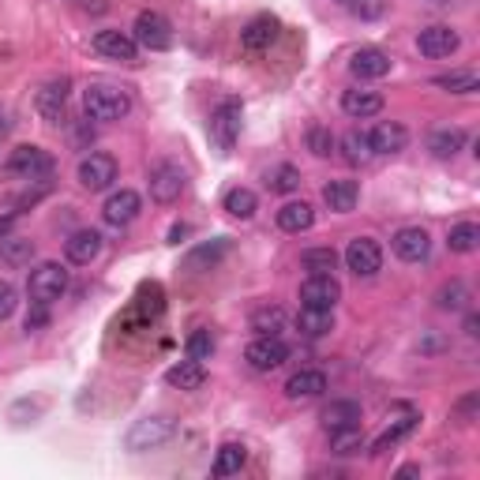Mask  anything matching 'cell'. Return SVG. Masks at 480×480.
<instances>
[{"instance_id":"cell-1","label":"cell","mask_w":480,"mask_h":480,"mask_svg":"<svg viewBox=\"0 0 480 480\" xmlns=\"http://www.w3.org/2000/svg\"><path fill=\"white\" fill-rule=\"evenodd\" d=\"M83 113L87 120H98V124H113L124 120L132 113V90L120 87V83H90L83 90Z\"/></svg>"},{"instance_id":"cell-2","label":"cell","mask_w":480,"mask_h":480,"mask_svg":"<svg viewBox=\"0 0 480 480\" xmlns=\"http://www.w3.org/2000/svg\"><path fill=\"white\" fill-rule=\"evenodd\" d=\"M64 290H68V270H64L60 263H38L35 270H30V278H27V293L38 304L60 300Z\"/></svg>"},{"instance_id":"cell-3","label":"cell","mask_w":480,"mask_h":480,"mask_svg":"<svg viewBox=\"0 0 480 480\" xmlns=\"http://www.w3.org/2000/svg\"><path fill=\"white\" fill-rule=\"evenodd\" d=\"M132 38H135V45H143V50H151V53L173 50V27H169L166 15H158V12H139L135 15Z\"/></svg>"},{"instance_id":"cell-4","label":"cell","mask_w":480,"mask_h":480,"mask_svg":"<svg viewBox=\"0 0 480 480\" xmlns=\"http://www.w3.org/2000/svg\"><path fill=\"white\" fill-rule=\"evenodd\" d=\"M173 431H177V428H173L169 417H143V421L132 424V431H128V451H135V454L158 451L162 443L173 439Z\"/></svg>"},{"instance_id":"cell-5","label":"cell","mask_w":480,"mask_h":480,"mask_svg":"<svg viewBox=\"0 0 480 480\" xmlns=\"http://www.w3.org/2000/svg\"><path fill=\"white\" fill-rule=\"evenodd\" d=\"M244 360L252 372H275V368L290 360V345H285L278 334H259V338L244 349Z\"/></svg>"},{"instance_id":"cell-6","label":"cell","mask_w":480,"mask_h":480,"mask_svg":"<svg viewBox=\"0 0 480 480\" xmlns=\"http://www.w3.org/2000/svg\"><path fill=\"white\" fill-rule=\"evenodd\" d=\"M240 102L236 98H221L218 109H214V117H211V139H214V147L221 154H229L233 151V143L240 135Z\"/></svg>"},{"instance_id":"cell-7","label":"cell","mask_w":480,"mask_h":480,"mask_svg":"<svg viewBox=\"0 0 480 480\" xmlns=\"http://www.w3.org/2000/svg\"><path fill=\"white\" fill-rule=\"evenodd\" d=\"M345 267L353 270L357 278H375L379 270H383V248H379V240L353 236L345 244Z\"/></svg>"},{"instance_id":"cell-8","label":"cell","mask_w":480,"mask_h":480,"mask_svg":"<svg viewBox=\"0 0 480 480\" xmlns=\"http://www.w3.org/2000/svg\"><path fill=\"white\" fill-rule=\"evenodd\" d=\"M184 184H188L184 169H181V166H173V162H158V166L151 169V181H147L151 199H154V203H162V206L177 203V199L184 196Z\"/></svg>"},{"instance_id":"cell-9","label":"cell","mask_w":480,"mask_h":480,"mask_svg":"<svg viewBox=\"0 0 480 480\" xmlns=\"http://www.w3.org/2000/svg\"><path fill=\"white\" fill-rule=\"evenodd\" d=\"M8 173L12 177H23V181L50 177L53 173V154L42 151V147H15L8 154Z\"/></svg>"},{"instance_id":"cell-10","label":"cell","mask_w":480,"mask_h":480,"mask_svg":"<svg viewBox=\"0 0 480 480\" xmlns=\"http://www.w3.org/2000/svg\"><path fill=\"white\" fill-rule=\"evenodd\" d=\"M117 181V158L113 154H102V151H90L83 162H79V184L87 191H105L113 188Z\"/></svg>"},{"instance_id":"cell-11","label":"cell","mask_w":480,"mask_h":480,"mask_svg":"<svg viewBox=\"0 0 480 480\" xmlns=\"http://www.w3.org/2000/svg\"><path fill=\"white\" fill-rule=\"evenodd\" d=\"M139 214H143V199H139V191H132V188L113 191V196L105 199V206H102L105 226H113V229L132 226V221H135Z\"/></svg>"},{"instance_id":"cell-12","label":"cell","mask_w":480,"mask_h":480,"mask_svg":"<svg viewBox=\"0 0 480 480\" xmlns=\"http://www.w3.org/2000/svg\"><path fill=\"white\" fill-rule=\"evenodd\" d=\"M391 248L402 263H424L431 255V236H428L424 226H406L391 236Z\"/></svg>"},{"instance_id":"cell-13","label":"cell","mask_w":480,"mask_h":480,"mask_svg":"<svg viewBox=\"0 0 480 480\" xmlns=\"http://www.w3.org/2000/svg\"><path fill=\"white\" fill-rule=\"evenodd\" d=\"M342 300V282L334 275H308L300 285V304L304 308H334Z\"/></svg>"},{"instance_id":"cell-14","label":"cell","mask_w":480,"mask_h":480,"mask_svg":"<svg viewBox=\"0 0 480 480\" xmlns=\"http://www.w3.org/2000/svg\"><path fill=\"white\" fill-rule=\"evenodd\" d=\"M458 45H461V35H458L454 27H446V23L424 27L421 35H417V50H421V57H431V60L458 53Z\"/></svg>"},{"instance_id":"cell-15","label":"cell","mask_w":480,"mask_h":480,"mask_svg":"<svg viewBox=\"0 0 480 480\" xmlns=\"http://www.w3.org/2000/svg\"><path fill=\"white\" fill-rule=\"evenodd\" d=\"M368 143H372V154H402L409 147V128L402 120H379L368 132Z\"/></svg>"},{"instance_id":"cell-16","label":"cell","mask_w":480,"mask_h":480,"mask_svg":"<svg viewBox=\"0 0 480 480\" xmlns=\"http://www.w3.org/2000/svg\"><path fill=\"white\" fill-rule=\"evenodd\" d=\"M94 53L120 60V64H135L139 45L132 35H124V30H98V35H94Z\"/></svg>"},{"instance_id":"cell-17","label":"cell","mask_w":480,"mask_h":480,"mask_svg":"<svg viewBox=\"0 0 480 480\" xmlns=\"http://www.w3.org/2000/svg\"><path fill=\"white\" fill-rule=\"evenodd\" d=\"M64 255L75 267H90L102 255V233L98 229H75L68 240H64Z\"/></svg>"},{"instance_id":"cell-18","label":"cell","mask_w":480,"mask_h":480,"mask_svg":"<svg viewBox=\"0 0 480 480\" xmlns=\"http://www.w3.org/2000/svg\"><path fill=\"white\" fill-rule=\"evenodd\" d=\"M327 394V375L319 372V368H300L285 379V398L290 402H308V398H319Z\"/></svg>"},{"instance_id":"cell-19","label":"cell","mask_w":480,"mask_h":480,"mask_svg":"<svg viewBox=\"0 0 480 480\" xmlns=\"http://www.w3.org/2000/svg\"><path fill=\"white\" fill-rule=\"evenodd\" d=\"M342 109H345V117H353V120H372V117L383 113V94L353 87V90L342 94Z\"/></svg>"},{"instance_id":"cell-20","label":"cell","mask_w":480,"mask_h":480,"mask_svg":"<svg viewBox=\"0 0 480 480\" xmlns=\"http://www.w3.org/2000/svg\"><path fill=\"white\" fill-rule=\"evenodd\" d=\"M64 102H68V83H64V79H53V83H45L35 94V109L42 113L45 124H57L64 117Z\"/></svg>"},{"instance_id":"cell-21","label":"cell","mask_w":480,"mask_h":480,"mask_svg":"<svg viewBox=\"0 0 480 480\" xmlns=\"http://www.w3.org/2000/svg\"><path fill=\"white\" fill-rule=\"evenodd\" d=\"M275 38H278V19L275 15H259V19H252L244 30H240V45H244L248 53L270 50V42Z\"/></svg>"},{"instance_id":"cell-22","label":"cell","mask_w":480,"mask_h":480,"mask_svg":"<svg viewBox=\"0 0 480 480\" xmlns=\"http://www.w3.org/2000/svg\"><path fill=\"white\" fill-rule=\"evenodd\" d=\"M315 226V206L304 199H290L278 211V229L282 233H308Z\"/></svg>"},{"instance_id":"cell-23","label":"cell","mask_w":480,"mask_h":480,"mask_svg":"<svg viewBox=\"0 0 480 480\" xmlns=\"http://www.w3.org/2000/svg\"><path fill=\"white\" fill-rule=\"evenodd\" d=\"M360 199V184L357 181H327L323 184V203L334 214H349Z\"/></svg>"},{"instance_id":"cell-24","label":"cell","mask_w":480,"mask_h":480,"mask_svg":"<svg viewBox=\"0 0 480 480\" xmlns=\"http://www.w3.org/2000/svg\"><path fill=\"white\" fill-rule=\"evenodd\" d=\"M349 72H353L357 79H383L391 72V57L383 50H357L353 57H349Z\"/></svg>"},{"instance_id":"cell-25","label":"cell","mask_w":480,"mask_h":480,"mask_svg":"<svg viewBox=\"0 0 480 480\" xmlns=\"http://www.w3.org/2000/svg\"><path fill=\"white\" fill-rule=\"evenodd\" d=\"M323 428L327 431H338V428H353L360 424V406L353 402V398H334L330 406H323Z\"/></svg>"},{"instance_id":"cell-26","label":"cell","mask_w":480,"mask_h":480,"mask_svg":"<svg viewBox=\"0 0 480 480\" xmlns=\"http://www.w3.org/2000/svg\"><path fill=\"white\" fill-rule=\"evenodd\" d=\"M166 383H169V387H177V391H199L203 383H206V368H203V360H191L188 357V360L169 368Z\"/></svg>"},{"instance_id":"cell-27","label":"cell","mask_w":480,"mask_h":480,"mask_svg":"<svg viewBox=\"0 0 480 480\" xmlns=\"http://www.w3.org/2000/svg\"><path fill=\"white\" fill-rule=\"evenodd\" d=\"M297 330L304 338H323V334L334 330V308H304L297 312Z\"/></svg>"},{"instance_id":"cell-28","label":"cell","mask_w":480,"mask_h":480,"mask_svg":"<svg viewBox=\"0 0 480 480\" xmlns=\"http://www.w3.org/2000/svg\"><path fill=\"white\" fill-rule=\"evenodd\" d=\"M35 240L30 236H4L0 240V263L12 267V270H19V267H30V259H35Z\"/></svg>"},{"instance_id":"cell-29","label":"cell","mask_w":480,"mask_h":480,"mask_svg":"<svg viewBox=\"0 0 480 480\" xmlns=\"http://www.w3.org/2000/svg\"><path fill=\"white\" fill-rule=\"evenodd\" d=\"M461 147H466V132L461 128H436V132L428 135V151L436 154V158H454Z\"/></svg>"},{"instance_id":"cell-30","label":"cell","mask_w":480,"mask_h":480,"mask_svg":"<svg viewBox=\"0 0 480 480\" xmlns=\"http://www.w3.org/2000/svg\"><path fill=\"white\" fill-rule=\"evenodd\" d=\"M290 327V315H285V308H278V304H263V308L252 312V330L255 334H278Z\"/></svg>"},{"instance_id":"cell-31","label":"cell","mask_w":480,"mask_h":480,"mask_svg":"<svg viewBox=\"0 0 480 480\" xmlns=\"http://www.w3.org/2000/svg\"><path fill=\"white\" fill-rule=\"evenodd\" d=\"M413 428H417V417H398V421H391V424L383 428L379 436L372 439V454H387L391 446H398V443H402V439L409 436Z\"/></svg>"},{"instance_id":"cell-32","label":"cell","mask_w":480,"mask_h":480,"mask_svg":"<svg viewBox=\"0 0 480 480\" xmlns=\"http://www.w3.org/2000/svg\"><path fill=\"white\" fill-rule=\"evenodd\" d=\"M226 252H229V240L218 236V240H211V244H199L196 252H191L188 259H184V267H188V270H211V267H218V259H221Z\"/></svg>"},{"instance_id":"cell-33","label":"cell","mask_w":480,"mask_h":480,"mask_svg":"<svg viewBox=\"0 0 480 480\" xmlns=\"http://www.w3.org/2000/svg\"><path fill=\"white\" fill-rule=\"evenodd\" d=\"M446 248L458 252V255H469L480 248V226L476 221H458V226H451V233H446Z\"/></svg>"},{"instance_id":"cell-34","label":"cell","mask_w":480,"mask_h":480,"mask_svg":"<svg viewBox=\"0 0 480 480\" xmlns=\"http://www.w3.org/2000/svg\"><path fill=\"white\" fill-rule=\"evenodd\" d=\"M244 461H248V451L240 443H226V446H218V458H214V476H236L240 469H244Z\"/></svg>"},{"instance_id":"cell-35","label":"cell","mask_w":480,"mask_h":480,"mask_svg":"<svg viewBox=\"0 0 480 480\" xmlns=\"http://www.w3.org/2000/svg\"><path fill=\"white\" fill-rule=\"evenodd\" d=\"M436 308L439 312H466L469 308V285L466 282H446L443 290L436 293Z\"/></svg>"},{"instance_id":"cell-36","label":"cell","mask_w":480,"mask_h":480,"mask_svg":"<svg viewBox=\"0 0 480 480\" xmlns=\"http://www.w3.org/2000/svg\"><path fill=\"white\" fill-rule=\"evenodd\" d=\"M360 451H364V431H360V424L330 431V454L349 458V454H360Z\"/></svg>"},{"instance_id":"cell-37","label":"cell","mask_w":480,"mask_h":480,"mask_svg":"<svg viewBox=\"0 0 480 480\" xmlns=\"http://www.w3.org/2000/svg\"><path fill=\"white\" fill-rule=\"evenodd\" d=\"M226 211L240 221H248L255 211H259V196H255L252 188H229L226 191Z\"/></svg>"},{"instance_id":"cell-38","label":"cell","mask_w":480,"mask_h":480,"mask_svg":"<svg viewBox=\"0 0 480 480\" xmlns=\"http://www.w3.org/2000/svg\"><path fill=\"white\" fill-rule=\"evenodd\" d=\"M300 267L308 270V275H334L338 252L334 248H308V252H300Z\"/></svg>"},{"instance_id":"cell-39","label":"cell","mask_w":480,"mask_h":480,"mask_svg":"<svg viewBox=\"0 0 480 480\" xmlns=\"http://www.w3.org/2000/svg\"><path fill=\"white\" fill-rule=\"evenodd\" d=\"M436 87L451 90V94H473V90H480V75H476L473 68H458V72H451V75H439Z\"/></svg>"},{"instance_id":"cell-40","label":"cell","mask_w":480,"mask_h":480,"mask_svg":"<svg viewBox=\"0 0 480 480\" xmlns=\"http://www.w3.org/2000/svg\"><path fill=\"white\" fill-rule=\"evenodd\" d=\"M342 151H345V162L349 166H368L372 162V143H368V135H360V132H349L345 139H342Z\"/></svg>"},{"instance_id":"cell-41","label":"cell","mask_w":480,"mask_h":480,"mask_svg":"<svg viewBox=\"0 0 480 480\" xmlns=\"http://www.w3.org/2000/svg\"><path fill=\"white\" fill-rule=\"evenodd\" d=\"M267 188H270V191H282V196L297 191V188H300V173H297V166H275V169L267 173Z\"/></svg>"},{"instance_id":"cell-42","label":"cell","mask_w":480,"mask_h":480,"mask_svg":"<svg viewBox=\"0 0 480 480\" xmlns=\"http://www.w3.org/2000/svg\"><path fill=\"white\" fill-rule=\"evenodd\" d=\"M334 135H330V128H323V124H315V128H308V151L315 154V158H330L334 154Z\"/></svg>"},{"instance_id":"cell-43","label":"cell","mask_w":480,"mask_h":480,"mask_svg":"<svg viewBox=\"0 0 480 480\" xmlns=\"http://www.w3.org/2000/svg\"><path fill=\"white\" fill-rule=\"evenodd\" d=\"M211 353H214L211 330H191V334H188V357H191V360H211Z\"/></svg>"},{"instance_id":"cell-44","label":"cell","mask_w":480,"mask_h":480,"mask_svg":"<svg viewBox=\"0 0 480 480\" xmlns=\"http://www.w3.org/2000/svg\"><path fill=\"white\" fill-rule=\"evenodd\" d=\"M15 304H19V293H15V285H12V282H0V323H4V319H12Z\"/></svg>"},{"instance_id":"cell-45","label":"cell","mask_w":480,"mask_h":480,"mask_svg":"<svg viewBox=\"0 0 480 480\" xmlns=\"http://www.w3.org/2000/svg\"><path fill=\"white\" fill-rule=\"evenodd\" d=\"M349 4H353L360 19H379L383 15V0H349Z\"/></svg>"},{"instance_id":"cell-46","label":"cell","mask_w":480,"mask_h":480,"mask_svg":"<svg viewBox=\"0 0 480 480\" xmlns=\"http://www.w3.org/2000/svg\"><path fill=\"white\" fill-rule=\"evenodd\" d=\"M30 304H35V312H27V330H38L50 323V312H45L50 304H38V300H30Z\"/></svg>"},{"instance_id":"cell-47","label":"cell","mask_w":480,"mask_h":480,"mask_svg":"<svg viewBox=\"0 0 480 480\" xmlns=\"http://www.w3.org/2000/svg\"><path fill=\"white\" fill-rule=\"evenodd\" d=\"M184 236H188V226H173V229H169V244H181Z\"/></svg>"},{"instance_id":"cell-48","label":"cell","mask_w":480,"mask_h":480,"mask_svg":"<svg viewBox=\"0 0 480 480\" xmlns=\"http://www.w3.org/2000/svg\"><path fill=\"white\" fill-rule=\"evenodd\" d=\"M466 334H469V338H476V334H480V319L476 315H466Z\"/></svg>"},{"instance_id":"cell-49","label":"cell","mask_w":480,"mask_h":480,"mask_svg":"<svg viewBox=\"0 0 480 480\" xmlns=\"http://www.w3.org/2000/svg\"><path fill=\"white\" fill-rule=\"evenodd\" d=\"M12 221H15V214H8V218H0V240H4V236L12 233Z\"/></svg>"},{"instance_id":"cell-50","label":"cell","mask_w":480,"mask_h":480,"mask_svg":"<svg viewBox=\"0 0 480 480\" xmlns=\"http://www.w3.org/2000/svg\"><path fill=\"white\" fill-rule=\"evenodd\" d=\"M431 4H451V0H431Z\"/></svg>"},{"instance_id":"cell-51","label":"cell","mask_w":480,"mask_h":480,"mask_svg":"<svg viewBox=\"0 0 480 480\" xmlns=\"http://www.w3.org/2000/svg\"><path fill=\"white\" fill-rule=\"evenodd\" d=\"M342 4H349V0H342Z\"/></svg>"}]
</instances>
